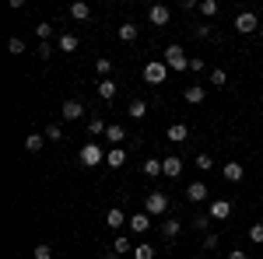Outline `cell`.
Returning a JSON list of instances; mask_svg holds the SVG:
<instances>
[{
	"label": "cell",
	"mask_w": 263,
	"mask_h": 259,
	"mask_svg": "<svg viewBox=\"0 0 263 259\" xmlns=\"http://www.w3.org/2000/svg\"><path fill=\"white\" fill-rule=\"evenodd\" d=\"M130 228H134V235H144L147 228H151V214H134V217L126 221Z\"/></svg>",
	"instance_id": "obj_15"
},
{
	"label": "cell",
	"mask_w": 263,
	"mask_h": 259,
	"mask_svg": "<svg viewBox=\"0 0 263 259\" xmlns=\"http://www.w3.org/2000/svg\"><path fill=\"white\" fill-rule=\"evenodd\" d=\"M134 259H155V245L137 242V245H134Z\"/></svg>",
	"instance_id": "obj_26"
},
{
	"label": "cell",
	"mask_w": 263,
	"mask_h": 259,
	"mask_svg": "<svg viewBox=\"0 0 263 259\" xmlns=\"http://www.w3.org/2000/svg\"><path fill=\"white\" fill-rule=\"evenodd\" d=\"M221 175H224V179H228V182H242L246 168H242V165H239V161H228V165H224V168H221Z\"/></svg>",
	"instance_id": "obj_12"
},
{
	"label": "cell",
	"mask_w": 263,
	"mask_h": 259,
	"mask_svg": "<svg viewBox=\"0 0 263 259\" xmlns=\"http://www.w3.org/2000/svg\"><path fill=\"white\" fill-rule=\"evenodd\" d=\"M126 214H123L120 207H112V210H109V214H105V228H123V224H126Z\"/></svg>",
	"instance_id": "obj_21"
},
{
	"label": "cell",
	"mask_w": 263,
	"mask_h": 259,
	"mask_svg": "<svg viewBox=\"0 0 263 259\" xmlns=\"http://www.w3.org/2000/svg\"><path fill=\"white\" fill-rule=\"evenodd\" d=\"M203 67H207V63H203V60H200V56H193V60H190V70H197V74H200Z\"/></svg>",
	"instance_id": "obj_41"
},
{
	"label": "cell",
	"mask_w": 263,
	"mask_h": 259,
	"mask_svg": "<svg viewBox=\"0 0 263 259\" xmlns=\"http://www.w3.org/2000/svg\"><path fill=\"white\" fill-rule=\"evenodd\" d=\"M165 210H168V196H165L162 189H155V193H147V196H144V214L162 217Z\"/></svg>",
	"instance_id": "obj_1"
},
{
	"label": "cell",
	"mask_w": 263,
	"mask_h": 259,
	"mask_svg": "<svg viewBox=\"0 0 263 259\" xmlns=\"http://www.w3.org/2000/svg\"><path fill=\"white\" fill-rule=\"evenodd\" d=\"M32 259H53V249H49L46 242H39V245L32 249Z\"/></svg>",
	"instance_id": "obj_31"
},
{
	"label": "cell",
	"mask_w": 263,
	"mask_h": 259,
	"mask_svg": "<svg viewBox=\"0 0 263 259\" xmlns=\"http://www.w3.org/2000/svg\"><path fill=\"white\" fill-rule=\"evenodd\" d=\"M193 35H197V39H211V25H197Z\"/></svg>",
	"instance_id": "obj_40"
},
{
	"label": "cell",
	"mask_w": 263,
	"mask_h": 259,
	"mask_svg": "<svg viewBox=\"0 0 263 259\" xmlns=\"http://www.w3.org/2000/svg\"><path fill=\"white\" fill-rule=\"evenodd\" d=\"M256 35H260V39H263V25H260V32H256Z\"/></svg>",
	"instance_id": "obj_45"
},
{
	"label": "cell",
	"mask_w": 263,
	"mask_h": 259,
	"mask_svg": "<svg viewBox=\"0 0 263 259\" xmlns=\"http://www.w3.org/2000/svg\"><path fill=\"white\" fill-rule=\"evenodd\" d=\"M179 231H182V221L179 217H165L162 221V235H165V238H179Z\"/></svg>",
	"instance_id": "obj_13"
},
{
	"label": "cell",
	"mask_w": 263,
	"mask_h": 259,
	"mask_svg": "<svg viewBox=\"0 0 263 259\" xmlns=\"http://www.w3.org/2000/svg\"><path fill=\"white\" fill-rule=\"evenodd\" d=\"M126 112H130L134 119H144V116H147V102H144V98H134L130 105H126Z\"/></svg>",
	"instance_id": "obj_23"
},
{
	"label": "cell",
	"mask_w": 263,
	"mask_h": 259,
	"mask_svg": "<svg viewBox=\"0 0 263 259\" xmlns=\"http://www.w3.org/2000/svg\"><path fill=\"white\" fill-rule=\"evenodd\" d=\"M228 259H249V256H246L242 249H235V252H228Z\"/></svg>",
	"instance_id": "obj_43"
},
{
	"label": "cell",
	"mask_w": 263,
	"mask_h": 259,
	"mask_svg": "<svg viewBox=\"0 0 263 259\" xmlns=\"http://www.w3.org/2000/svg\"><path fill=\"white\" fill-rule=\"evenodd\" d=\"M235 32H242V35H253V32H260V18H256L253 11H242V14L235 18Z\"/></svg>",
	"instance_id": "obj_5"
},
{
	"label": "cell",
	"mask_w": 263,
	"mask_h": 259,
	"mask_svg": "<svg viewBox=\"0 0 263 259\" xmlns=\"http://www.w3.org/2000/svg\"><path fill=\"white\" fill-rule=\"evenodd\" d=\"M162 172H165V179H179L182 175V161L176 158V154H168V158H162Z\"/></svg>",
	"instance_id": "obj_9"
},
{
	"label": "cell",
	"mask_w": 263,
	"mask_h": 259,
	"mask_svg": "<svg viewBox=\"0 0 263 259\" xmlns=\"http://www.w3.org/2000/svg\"><path fill=\"white\" fill-rule=\"evenodd\" d=\"M207 214H211V221H218V224H221V221H228V217H232V203L218 196L214 203H211V207H207Z\"/></svg>",
	"instance_id": "obj_7"
},
{
	"label": "cell",
	"mask_w": 263,
	"mask_h": 259,
	"mask_svg": "<svg viewBox=\"0 0 263 259\" xmlns=\"http://www.w3.org/2000/svg\"><path fill=\"white\" fill-rule=\"evenodd\" d=\"M211 84H218V88H221V84H228V74H224L221 67H214V70H211Z\"/></svg>",
	"instance_id": "obj_36"
},
{
	"label": "cell",
	"mask_w": 263,
	"mask_h": 259,
	"mask_svg": "<svg viewBox=\"0 0 263 259\" xmlns=\"http://www.w3.org/2000/svg\"><path fill=\"white\" fill-rule=\"evenodd\" d=\"M182 98L190 102V105H200V102L207 98V88H203V84H190V88L182 91Z\"/></svg>",
	"instance_id": "obj_11"
},
{
	"label": "cell",
	"mask_w": 263,
	"mask_h": 259,
	"mask_svg": "<svg viewBox=\"0 0 263 259\" xmlns=\"http://www.w3.org/2000/svg\"><path fill=\"white\" fill-rule=\"evenodd\" d=\"M147 21L158 25V28H165V25L172 21V11H168L165 4H155V7H147Z\"/></svg>",
	"instance_id": "obj_8"
},
{
	"label": "cell",
	"mask_w": 263,
	"mask_h": 259,
	"mask_svg": "<svg viewBox=\"0 0 263 259\" xmlns=\"http://www.w3.org/2000/svg\"><path fill=\"white\" fill-rule=\"evenodd\" d=\"M141 172L147 175V179H162V175H165V172H162V161H158V158H147L141 165Z\"/></svg>",
	"instance_id": "obj_16"
},
{
	"label": "cell",
	"mask_w": 263,
	"mask_h": 259,
	"mask_svg": "<svg viewBox=\"0 0 263 259\" xmlns=\"http://www.w3.org/2000/svg\"><path fill=\"white\" fill-rule=\"evenodd\" d=\"M84 112H88V109H84V102H78V98H67V102H63V109H60V116H63L67 123L81 119Z\"/></svg>",
	"instance_id": "obj_6"
},
{
	"label": "cell",
	"mask_w": 263,
	"mask_h": 259,
	"mask_svg": "<svg viewBox=\"0 0 263 259\" xmlns=\"http://www.w3.org/2000/svg\"><path fill=\"white\" fill-rule=\"evenodd\" d=\"M197 168H200V172H211V168H214L211 154H197Z\"/></svg>",
	"instance_id": "obj_37"
},
{
	"label": "cell",
	"mask_w": 263,
	"mask_h": 259,
	"mask_svg": "<svg viewBox=\"0 0 263 259\" xmlns=\"http://www.w3.org/2000/svg\"><path fill=\"white\" fill-rule=\"evenodd\" d=\"M35 35H39V42H49V35H53L49 21H39V25H35Z\"/></svg>",
	"instance_id": "obj_33"
},
{
	"label": "cell",
	"mask_w": 263,
	"mask_h": 259,
	"mask_svg": "<svg viewBox=\"0 0 263 259\" xmlns=\"http://www.w3.org/2000/svg\"><path fill=\"white\" fill-rule=\"evenodd\" d=\"M105 130H109V126H105L102 116H91V119H88V133H91V137H99V133H105Z\"/></svg>",
	"instance_id": "obj_28"
},
{
	"label": "cell",
	"mask_w": 263,
	"mask_h": 259,
	"mask_svg": "<svg viewBox=\"0 0 263 259\" xmlns=\"http://www.w3.org/2000/svg\"><path fill=\"white\" fill-rule=\"evenodd\" d=\"M99 98L102 102H112V98H116V81H109V77L99 81Z\"/></svg>",
	"instance_id": "obj_18"
},
{
	"label": "cell",
	"mask_w": 263,
	"mask_h": 259,
	"mask_svg": "<svg viewBox=\"0 0 263 259\" xmlns=\"http://www.w3.org/2000/svg\"><path fill=\"white\" fill-rule=\"evenodd\" d=\"M105 165H109V168H123V165H126V151H123V147H112V151L105 154Z\"/></svg>",
	"instance_id": "obj_20"
},
{
	"label": "cell",
	"mask_w": 263,
	"mask_h": 259,
	"mask_svg": "<svg viewBox=\"0 0 263 259\" xmlns=\"http://www.w3.org/2000/svg\"><path fill=\"white\" fill-rule=\"evenodd\" d=\"M165 140H172V144L190 140V126H186V123H172V126H168V133H165Z\"/></svg>",
	"instance_id": "obj_10"
},
{
	"label": "cell",
	"mask_w": 263,
	"mask_h": 259,
	"mask_svg": "<svg viewBox=\"0 0 263 259\" xmlns=\"http://www.w3.org/2000/svg\"><path fill=\"white\" fill-rule=\"evenodd\" d=\"M190 228H193V231H207V228H211V214H197Z\"/></svg>",
	"instance_id": "obj_30"
},
{
	"label": "cell",
	"mask_w": 263,
	"mask_h": 259,
	"mask_svg": "<svg viewBox=\"0 0 263 259\" xmlns=\"http://www.w3.org/2000/svg\"><path fill=\"white\" fill-rule=\"evenodd\" d=\"M95 70H99L102 77H109V74H112V60H109V56H99V60H95Z\"/></svg>",
	"instance_id": "obj_29"
},
{
	"label": "cell",
	"mask_w": 263,
	"mask_h": 259,
	"mask_svg": "<svg viewBox=\"0 0 263 259\" xmlns=\"http://www.w3.org/2000/svg\"><path fill=\"white\" fill-rule=\"evenodd\" d=\"M116 35H120V42H134L137 39V25L134 21H123L120 28H116Z\"/></svg>",
	"instance_id": "obj_22"
},
{
	"label": "cell",
	"mask_w": 263,
	"mask_h": 259,
	"mask_svg": "<svg viewBox=\"0 0 263 259\" xmlns=\"http://www.w3.org/2000/svg\"><path fill=\"white\" fill-rule=\"evenodd\" d=\"M102 259H120V252H116V249H112V252H105V256Z\"/></svg>",
	"instance_id": "obj_44"
},
{
	"label": "cell",
	"mask_w": 263,
	"mask_h": 259,
	"mask_svg": "<svg viewBox=\"0 0 263 259\" xmlns=\"http://www.w3.org/2000/svg\"><path fill=\"white\" fill-rule=\"evenodd\" d=\"M78 161H81L84 168H95V165H102V161H105V151H102L95 140H88V144L81 147V154H78Z\"/></svg>",
	"instance_id": "obj_2"
},
{
	"label": "cell",
	"mask_w": 263,
	"mask_h": 259,
	"mask_svg": "<svg viewBox=\"0 0 263 259\" xmlns=\"http://www.w3.org/2000/svg\"><path fill=\"white\" fill-rule=\"evenodd\" d=\"M200 14L203 18H214L218 14V0H200Z\"/></svg>",
	"instance_id": "obj_32"
},
{
	"label": "cell",
	"mask_w": 263,
	"mask_h": 259,
	"mask_svg": "<svg viewBox=\"0 0 263 259\" xmlns=\"http://www.w3.org/2000/svg\"><path fill=\"white\" fill-rule=\"evenodd\" d=\"M186 200H190V203H203V200H207V186H203V182H190Z\"/></svg>",
	"instance_id": "obj_14"
},
{
	"label": "cell",
	"mask_w": 263,
	"mask_h": 259,
	"mask_svg": "<svg viewBox=\"0 0 263 259\" xmlns=\"http://www.w3.org/2000/svg\"><path fill=\"white\" fill-rule=\"evenodd\" d=\"M203 249H218V235H207L203 238Z\"/></svg>",
	"instance_id": "obj_42"
},
{
	"label": "cell",
	"mask_w": 263,
	"mask_h": 259,
	"mask_svg": "<svg viewBox=\"0 0 263 259\" xmlns=\"http://www.w3.org/2000/svg\"><path fill=\"white\" fill-rule=\"evenodd\" d=\"M112 249H116L120 256H123V252H134V242H130V238H123V235H120V238L112 242Z\"/></svg>",
	"instance_id": "obj_35"
},
{
	"label": "cell",
	"mask_w": 263,
	"mask_h": 259,
	"mask_svg": "<svg viewBox=\"0 0 263 259\" xmlns=\"http://www.w3.org/2000/svg\"><path fill=\"white\" fill-rule=\"evenodd\" d=\"M42 137L49 140V144H57V140H63V126H60V123H49V126L42 130Z\"/></svg>",
	"instance_id": "obj_25"
},
{
	"label": "cell",
	"mask_w": 263,
	"mask_h": 259,
	"mask_svg": "<svg viewBox=\"0 0 263 259\" xmlns=\"http://www.w3.org/2000/svg\"><path fill=\"white\" fill-rule=\"evenodd\" d=\"M7 49H11L14 56H21V53H25V39H18V35H11V39H7Z\"/></svg>",
	"instance_id": "obj_34"
},
{
	"label": "cell",
	"mask_w": 263,
	"mask_h": 259,
	"mask_svg": "<svg viewBox=\"0 0 263 259\" xmlns=\"http://www.w3.org/2000/svg\"><path fill=\"white\" fill-rule=\"evenodd\" d=\"M165 77H168V63L165 60H151L147 67H144V81H147V84L158 88V84H165Z\"/></svg>",
	"instance_id": "obj_4"
},
{
	"label": "cell",
	"mask_w": 263,
	"mask_h": 259,
	"mask_svg": "<svg viewBox=\"0 0 263 259\" xmlns=\"http://www.w3.org/2000/svg\"><path fill=\"white\" fill-rule=\"evenodd\" d=\"M162 60L168 63V70H186L190 67V60H186V53H182V46H165V53H162Z\"/></svg>",
	"instance_id": "obj_3"
},
{
	"label": "cell",
	"mask_w": 263,
	"mask_h": 259,
	"mask_svg": "<svg viewBox=\"0 0 263 259\" xmlns=\"http://www.w3.org/2000/svg\"><path fill=\"white\" fill-rule=\"evenodd\" d=\"M70 18L74 21H88L91 18V7H88L84 0H74V4H70Z\"/></svg>",
	"instance_id": "obj_17"
},
{
	"label": "cell",
	"mask_w": 263,
	"mask_h": 259,
	"mask_svg": "<svg viewBox=\"0 0 263 259\" xmlns=\"http://www.w3.org/2000/svg\"><path fill=\"white\" fill-rule=\"evenodd\" d=\"M249 238L260 245V242H263V224H249Z\"/></svg>",
	"instance_id": "obj_38"
},
{
	"label": "cell",
	"mask_w": 263,
	"mask_h": 259,
	"mask_svg": "<svg viewBox=\"0 0 263 259\" xmlns=\"http://www.w3.org/2000/svg\"><path fill=\"white\" fill-rule=\"evenodd\" d=\"M60 49L63 53H74V49H78V35H74V32H63L60 35Z\"/></svg>",
	"instance_id": "obj_27"
},
{
	"label": "cell",
	"mask_w": 263,
	"mask_h": 259,
	"mask_svg": "<svg viewBox=\"0 0 263 259\" xmlns=\"http://www.w3.org/2000/svg\"><path fill=\"white\" fill-rule=\"evenodd\" d=\"M35 53H39V60H49V56H53V46H49V42H39Z\"/></svg>",
	"instance_id": "obj_39"
},
{
	"label": "cell",
	"mask_w": 263,
	"mask_h": 259,
	"mask_svg": "<svg viewBox=\"0 0 263 259\" xmlns=\"http://www.w3.org/2000/svg\"><path fill=\"white\" fill-rule=\"evenodd\" d=\"M105 140H109V144H116V147H120L123 140H126V130H123L120 123H109V130H105Z\"/></svg>",
	"instance_id": "obj_19"
},
{
	"label": "cell",
	"mask_w": 263,
	"mask_h": 259,
	"mask_svg": "<svg viewBox=\"0 0 263 259\" xmlns=\"http://www.w3.org/2000/svg\"><path fill=\"white\" fill-rule=\"evenodd\" d=\"M42 147H46V137H42V133H28V137H25V151L35 154V151H42Z\"/></svg>",
	"instance_id": "obj_24"
}]
</instances>
